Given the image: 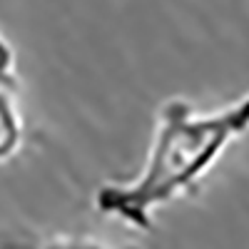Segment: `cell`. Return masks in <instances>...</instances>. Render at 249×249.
Listing matches in <instances>:
<instances>
[{
	"instance_id": "6da1fadb",
	"label": "cell",
	"mask_w": 249,
	"mask_h": 249,
	"mask_svg": "<svg viewBox=\"0 0 249 249\" xmlns=\"http://www.w3.org/2000/svg\"><path fill=\"white\" fill-rule=\"evenodd\" d=\"M244 132H249V92L212 112H197L179 97L167 100L157 112L142 170L132 179L102 184L95 192V210L132 230L152 232L155 212L192 192Z\"/></svg>"
},
{
	"instance_id": "3957f363",
	"label": "cell",
	"mask_w": 249,
	"mask_h": 249,
	"mask_svg": "<svg viewBox=\"0 0 249 249\" xmlns=\"http://www.w3.org/2000/svg\"><path fill=\"white\" fill-rule=\"evenodd\" d=\"M30 249H137V247H112L107 242H100L92 237H53Z\"/></svg>"
},
{
	"instance_id": "5b68a950",
	"label": "cell",
	"mask_w": 249,
	"mask_h": 249,
	"mask_svg": "<svg viewBox=\"0 0 249 249\" xmlns=\"http://www.w3.org/2000/svg\"><path fill=\"white\" fill-rule=\"evenodd\" d=\"M8 249H30V247H8Z\"/></svg>"
},
{
	"instance_id": "7a4b0ae2",
	"label": "cell",
	"mask_w": 249,
	"mask_h": 249,
	"mask_svg": "<svg viewBox=\"0 0 249 249\" xmlns=\"http://www.w3.org/2000/svg\"><path fill=\"white\" fill-rule=\"evenodd\" d=\"M23 144V115L18 110L15 92L0 90V164L13 160Z\"/></svg>"
},
{
	"instance_id": "277c9868",
	"label": "cell",
	"mask_w": 249,
	"mask_h": 249,
	"mask_svg": "<svg viewBox=\"0 0 249 249\" xmlns=\"http://www.w3.org/2000/svg\"><path fill=\"white\" fill-rule=\"evenodd\" d=\"M0 90L15 92L18 90V77H15V55L8 40L0 35Z\"/></svg>"
}]
</instances>
